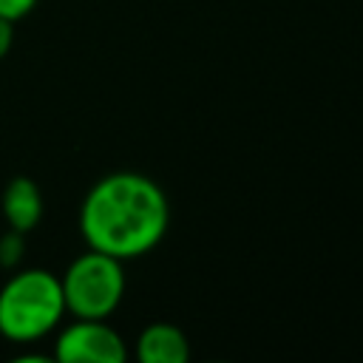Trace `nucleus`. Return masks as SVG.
I'll use <instances>...</instances> for the list:
<instances>
[{
	"mask_svg": "<svg viewBox=\"0 0 363 363\" xmlns=\"http://www.w3.org/2000/svg\"><path fill=\"white\" fill-rule=\"evenodd\" d=\"M170 204L159 182L145 173H108L79 204V233L91 250L119 261L150 252L167 233Z\"/></svg>",
	"mask_w": 363,
	"mask_h": 363,
	"instance_id": "1",
	"label": "nucleus"
},
{
	"mask_svg": "<svg viewBox=\"0 0 363 363\" xmlns=\"http://www.w3.org/2000/svg\"><path fill=\"white\" fill-rule=\"evenodd\" d=\"M62 315L60 275L43 267L20 269L0 286V335L11 343H34L51 335Z\"/></svg>",
	"mask_w": 363,
	"mask_h": 363,
	"instance_id": "2",
	"label": "nucleus"
},
{
	"mask_svg": "<svg viewBox=\"0 0 363 363\" xmlns=\"http://www.w3.org/2000/svg\"><path fill=\"white\" fill-rule=\"evenodd\" d=\"M60 286L74 318H108L125 298V269L119 258L88 247L60 275Z\"/></svg>",
	"mask_w": 363,
	"mask_h": 363,
	"instance_id": "3",
	"label": "nucleus"
},
{
	"mask_svg": "<svg viewBox=\"0 0 363 363\" xmlns=\"http://www.w3.org/2000/svg\"><path fill=\"white\" fill-rule=\"evenodd\" d=\"M54 357L62 363H125L128 346L105 318H77L60 329Z\"/></svg>",
	"mask_w": 363,
	"mask_h": 363,
	"instance_id": "4",
	"label": "nucleus"
},
{
	"mask_svg": "<svg viewBox=\"0 0 363 363\" xmlns=\"http://www.w3.org/2000/svg\"><path fill=\"white\" fill-rule=\"evenodd\" d=\"M0 210L9 230L31 233L43 218V193L28 176H14L0 196Z\"/></svg>",
	"mask_w": 363,
	"mask_h": 363,
	"instance_id": "5",
	"label": "nucleus"
},
{
	"mask_svg": "<svg viewBox=\"0 0 363 363\" xmlns=\"http://www.w3.org/2000/svg\"><path fill=\"white\" fill-rule=\"evenodd\" d=\"M136 357L142 363H187L190 340L173 323H150L136 337Z\"/></svg>",
	"mask_w": 363,
	"mask_h": 363,
	"instance_id": "6",
	"label": "nucleus"
},
{
	"mask_svg": "<svg viewBox=\"0 0 363 363\" xmlns=\"http://www.w3.org/2000/svg\"><path fill=\"white\" fill-rule=\"evenodd\" d=\"M23 255V233L17 230H9L3 238H0V264L3 267H11L17 264Z\"/></svg>",
	"mask_w": 363,
	"mask_h": 363,
	"instance_id": "7",
	"label": "nucleus"
},
{
	"mask_svg": "<svg viewBox=\"0 0 363 363\" xmlns=\"http://www.w3.org/2000/svg\"><path fill=\"white\" fill-rule=\"evenodd\" d=\"M34 6H37V0H0V17L17 23V20H23L26 14H31Z\"/></svg>",
	"mask_w": 363,
	"mask_h": 363,
	"instance_id": "8",
	"label": "nucleus"
},
{
	"mask_svg": "<svg viewBox=\"0 0 363 363\" xmlns=\"http://www.w3.org/2000/svg\"><path fill=\"white\" fill-rule=\"evenodd\" d=\"M11 43H14V23L0 17V60L11 51Z\"/></svg>",
	"mask_w": 363,
	"mask_h": 363,
	"instance_id": "9",
	"label": "nucleus"
}]
</instances>
